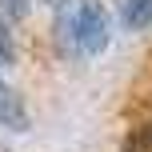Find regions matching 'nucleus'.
Masks as SVG:
<instances>
[{
  "instance_id": "nucleus-2",
  "label": "nucleus",
  "mask_w": 152,
  "mask_h": 152,
  "mask_svg": "<svg viewBox=\"0 0 152 152\" xmlns=\"http://www.w3.org/2000/svg\"><path fill=\"white\" fill-rule=\"evenodd\" d=\"M0 124L12 128V132H24V128H28V108L20 104V96H16L4 80H0Z\"/></svg>"
},
{
  "instance_id": "nucleus-4",
  "label": "nucleus",
  "mask_w": 152,
  "mask_h": 152,
  "mask_svg": "<svg viewBox=\"0 0 152 152\" xmlns=\"http://www.w3.org/2000/svg\"><path fill=\"white\" fill-rule=\"evenodd\" d=\"M16 64V40H12V24L8 16H0V72Z\"/></svg>"
},
{
  "instance_id": "nucleus-5",
  "label": "nucleus",
  "mask_w": 152,
  "mask_h": 152,
  "mask_svg": "<svg viewBox=\"0 0 152 152\" xmlns=\"http://www.w3.org/2000/svg\"><path fill=\"white\" fill-rule=\"evenodd\" d=\"M32 8V0H0V16H8V20H24Z\"/></svg>"
},
{
  "instance_id": "nucleus-1",
  "label": "nucleus",
  "mask_w": 152,
  "mask_h": 152,
  "mask_svg": "<svg viewBox=\"0 0 152 152\" xmlns=\"http://www.w3.org/2000/svg\"><path fill=\"white\" fill-rule=\"evenodd\" d=\"M56 40L68 56H100L112 44V16L100 0H60Z\"/></svg>"
},
{
  "instance_id": "nucleus-3",
  "label": "nucleus",
  "mask_w": 152,
  "mask_h": 152,
  "mask_svg": "<svg viewBox=\"0 0 152 152\" xmlns=\"http://www.w3.org/2000/svg\"><path fill=\"white\" fill-rule=\"evenodd\" d=\"M120 16L128 28H148L152 24V0H120Z\"/></svg>"
}]
</instances>
